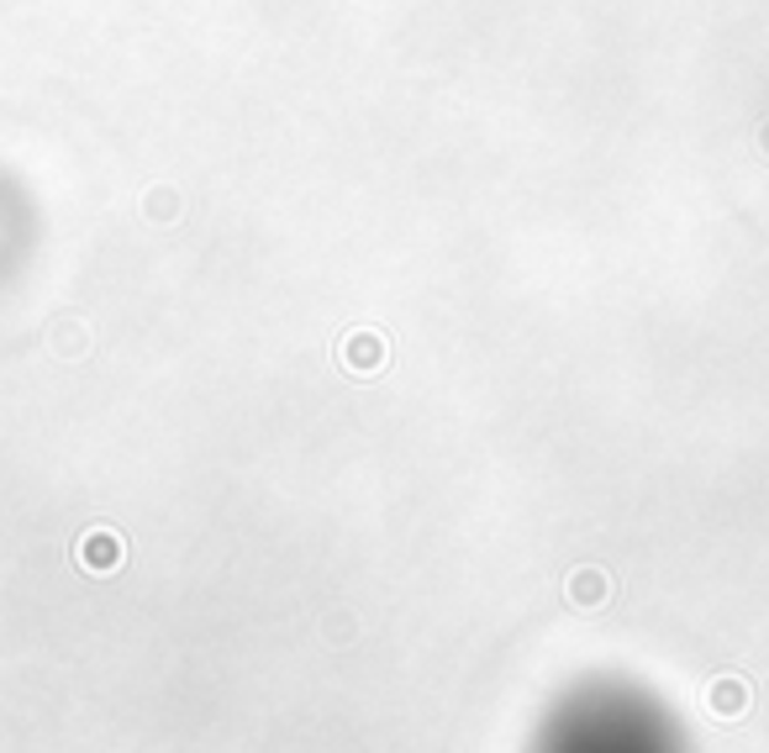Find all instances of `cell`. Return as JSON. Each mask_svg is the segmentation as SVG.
Segmentation results:
<instances>
[{"mask_svg":"<svg viewBox=\"0 0 769 753\" xmlns=\"http://www.w3.org/2000/svg\"><path fill=\"white\" fill-rule=\"evenodd\" d=\"M707 712L722 716V722H738V716L749 712V680H738V674L711 680L707 685Z\"/></svg>","mask_w":769,"mask_h":753,"instance_id":"obj_1","label":"cell"},{"mask_svg":"<svg viewBox=\"0 0 769 753\" xmlns=\"http://www.w3.org/2000/svg\"><path fill=\"white\" fill-rule=\"evenodd\" d=\"M569 606H580V612H590V606H607L611 601V575L607 569H596V564H586V569H575L565 585Z\"/></svg>","mask_w":769,"mask_h":753,"instance_id":"obj_2","label":"cell"},{"mask_svg":"<svg viewBox=\"0 0 769 753\" xmlns=\"http://www.w3.org/2000/svg\"><path fill=\"white\" fill-rule=\"evenodd\" d=\"M338 358H343L353 375H374L384 358H390V348H384V337H380V333H353V337L343 343V348H338Z\"/></svg>","mask_w":769,"mask_h":753,"instance_id":"obj_3","label":"cell"},{"mask_svg":"<svg viewBox=\"0 0 769 753\" xmlns=\"http://www.w3.org/2000/svg\"><path fill=\"white\" fill-rule=\"evenodd\" d=\"M80 564L90 575H111L122 564V537L117 533H84L80 537Z\"/></svg>","mask_w":769,"mask_h":753,"instance_id":"obj_4","label":"cell"},{"mask_svg":"<svg viewBox=\"0 0 769 753\" xmlns=\"http://www.w3.org/2000/svg\"><path fill=\"white\" fill-rule=\"evenodd\" d=\"M142 211H148L153 221H174V217H180V196H174L169 185H153L148 200H142Z\"/></svg>","mask_w":769,"mask_h":753,"instance_id":"obj_5","label":"cell"}]
</instances>
